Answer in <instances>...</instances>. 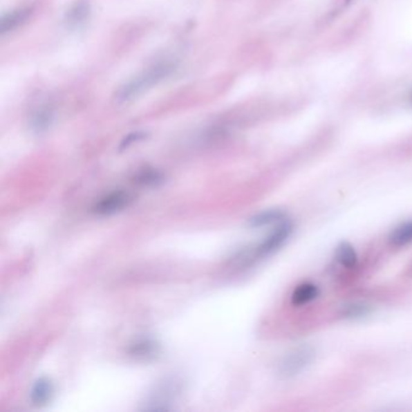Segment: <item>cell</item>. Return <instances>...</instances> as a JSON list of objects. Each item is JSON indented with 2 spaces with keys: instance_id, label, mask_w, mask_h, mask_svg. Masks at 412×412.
Wrapping results in <instances>:
<instances>
[{
  "instance_id": "obj_5",
  "label": "cell",
  "mask_w": 412,
  "mask_h": 412,
  "mask_svg": "<svg viewBox=\"0 0 412 412\" xmlns=\"http://www.w3.org/2000/svg\"><path fill=\"white\" fill-rule=\"evenodd\" d=\"M53 393V384L48 380L39 379L32 388L30 399L35 405H43L48 403Z\"/></svg>"
},
{
  "instance_id": "obj_2",
  "label": "cell",
  "mask_w": 412,
  "mask_h": 412,
  "mask_svg": "<svg viewBox=\"0 0 412 412\" xmlns=\"http://www.w3.org/2000/svg\"><path fill=\"white\" fill-rule=\"evenodd\" d=\"M316 357V350L308 345H301L290 350L279 365V374L284 379H292L301 374L303 370L311 365Z\"/></svg>"
},
{
  "instance_id": "obj_7",
  "label": "cell",
  "mask_w": 412,
  "mask_h": 412,
  "mask_svg": "<svg viewBox=\"0 0 412 412\" xmlns=\"http://www.w3.org/2000/svg\"><path fill=\"white\" fill-rule=\"evenodd\" d=\"M389 242L394 247H404L412 242V221L395 227L389 235Z\"/></svg>"
},
{
  "instance_id": "obj_10",
  "label": "cell",
  "mask_w": 412,
  "mask_h": 412,
  "mask_svg": "<svg viewBox=\"0 0 412 412\" xmlns=\"http://www.w3.org/2000/svg\"><path fill=\"white\" fill-rule=\"evenodd\" d=\"M51 119H53V115H51V113L50 111H46V109H44V111H40L34 115L33 118V127L35 130L38 131H43L50 125V122H51Z\"/></svg>"
},
{
  "instance_id": "obj_3",
  "label": "cell",
  "mask_w": 412,
  "mask_h": 412,
  "mask_svg": "<svg viewBox=\"0 0 412 412\" xmlns=\"http://www.w3.org/2000/svg\"><path fill=\"white\" fill-rule=\"evenodd\" d=\"M292 231V224L289 221H283L277 229L266 238V240L258 247L256 255L258 256H266V255L272 254L274 252L281 248L284 242L288 240Z\"/></svg>"
},
{
  "instance_id": "obj_12",
  "label": "cell",
  "mask_w": 412,
  "mask_h": 412,
  "mask_svg": "<svg viewBox=\"0 0 412 412\" xmlns=\"http://www.w3.org/2000/svg\"><path fill=\"white\" fill-rule=\"evenodd\" d=\"M27 11H19V12H15V14L9 16V19H5L1 24V28L3 32H6L9 29L14 28L16 24H19L21 21H24L27 17Z\"/></svg>"
},
{
  "instance_id": "obj_8",
  "label": "cell",
  "mask_w": 412,
  "mask_h": 412,
  "mask_svg": "<svg viewBox=\"0 0 412 412\" xmlns=\"http://www.w3.org/2000/svg\"><path fill=\"white\" fill-rule=\"evenodd\" d=\"M335 258L345 268H353L357 264V259H358L355 248L348 242H342L337 245L335 250Z\"/></svg>"
},
{
  "instance_id": "obj_1",
  "label": "cell",
  "mask_w": 412,
  "mask_h": 412,
  "mask_svg": "<svg viewBox=\"0 0 412 412\" xmlns=\"http://www.w3.org/2000/svg\"><path fill=\"white\" fill-rule=\"evenodd\" d=\"M174 71L172 64H160L150 69L143 75L135 77L130 82H127L125 86L121 87L119 92L116 93V100L119 102L130 101L133 97L138 96L144 90L153 86L156 82H161L165 77H167Z\"/></svg>"
},
{
  "instance_id": "obj_4",
  "label": "cell",
  "mask_w": 412,
  "mask_h": 412,
  "mask_svg": "<svg viewBox=\"0 0 412 412\" xmlns=\"http://www.w3.org/2000/svg\"><path fill=\"white\" fill-rule=\"evenodd\" d=\"M131 196L125 191L111 192L97 203L93 212L98 216H111L130 205Z\"/></svg>"
},
{
  "instance_id": "obj_6",
  "label": "cell",
  "mask_w": 412,
  "mask_h": 412,
  "mask_svg": "<svg viewBox=\"0 0 412 412\" xmlns=\"http://www.w3.org/2000/svg\"><path fill=\"white\" fill-rule=\"evenodd\" d=\"M319 295V289L312 283H305L295 289L292 292V302L297 306H301L305 303L315 300Z\"/></svg>"
},
{
  "instance_id": "obj_13",
  "label": "cell",
  "mask_w": 412,
  "mask_h": 412,
  "mask_svg": "<svg viewBox=\"0 0 412 412\" xmlns=\"http://www.w3.org/2000/svg\"><path fill=\"white\" fill-rule=\"evenodd\" d=\"M369 307L362 305V303H355V305L347 306L344 311V316L348 317V318H357V317L365 316L366 313H369Z\"/></svg>"
},
{
  "instance_id": "obj_9",
  "label": "cell",
  "mask_w": 412,
  "mask_h": 412,
  "mask_svg": "<svg viewBox=\"0 0 412 412\" xmlns=\"http://www.w3.org/2000/svg\"><path fill=\"white\" fill-rule=\"evenodd\" d=\"M284 221V213L279 209H271V211L263 212L258 216H253L250 219V224L253 227H260V226L269 225L276 221Z\"/></svg>"
},
{
  "instance_id": "obj_14",
  "label": "cell",
  "mask_w": 412,
  "mask_h": 412,
  "mask_svg": "<svg viewBox=\"0 0 412 412\" xmlns=\"http://www.w3.org/2000/svg\"><path fill=\"white\" fill-rule=\"evenodd\" d=\"M142 138L140 135L138 133H135V135H130V137H127V139H125V143L122 144V148H126V147H129L131 143H133L135 140H138V139Z\"/></svg>"
},
{
  "instance_id": "obj_11",
  "label": "cell",
  "mask_w": 412,
  "mask_h": 412,
  "mask_svg": "<svg viewBox=\"0 0 412 412\" xmlns=\"http://www.w3.org/2000/svg\"><path fill=\"white\" fill-rule=\"evenodd\" d=\"M87 12H88V8L86 3H79L71 10L68 19L71 24H79L86 17Z\"/></svg>"
}]
</instances>
